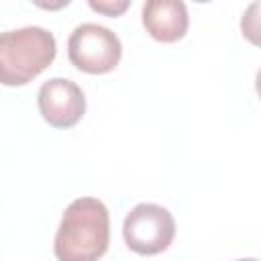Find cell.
I'll return each mask as SVG.
<instances>
[{
  "label": "cell",
  "mask_w": 261,
  "mask_h": 261,
  "mask_svg": "<svg viewBox=\"0 0 261 261\" xmlns=\"http://www.w3.org/2000/svg\"><path fill=\"white\" fill-rule=\"evenodd\" d=\"M55 55V37L43 27H24L0 33V84H29L53 63Z\"/></svg>",
  "instance_id": "7a4b0ae2"
},
{
  "label": "cell",
  "mask_w": 261,
  "mask_h": 261,
  "mask_svg": "<svg viewBox=\"0 0 261 261\" xmlns=\"http://www.w3.org/2000/svg\"><path fill=\"white\" fill-rule=\"evenodd\" d=\"M108 243V208L98 198H77L61 216L53 251L59 261H94L106 253Z\"/></svg>",
  "instance_id": "6da1fadb"
},
{
  "label": "cell",
  "mask_w": 261,
  "mask_h": 261,
  "mask_svg": "<svg viewBox=\"0 0 261 261\" xmlns=\"http://www.w3.org/2000/svg\"><path fill=\"white\" fill-rule=\"evenodd\" d=\"M130 2L133 0H88V6L100 16L116 18L130 8Z\"/></svg>",
  "instance_id": "52a82bcc"
},
{
  "label": "cell",
  "mask_w": 261,
  "mask_h": 261,
  "mask_svg": "<svg viewBox=\"0 0 261 261\" xmlns=\"http://www.w3.org/2000/svg\"><path fill=\"white\" fill-rule=\"evenodd\" d=\"M122 237L137 255L163 253L175 237V220L171 212L159 204H137L122 222Z\"/></svg>",
  "instance_id": "277c9868"
},
{
  "label": "cell",
  "mask_w": 261,
  "mask_h": 261,
  "mask_svg": "<svg viewBox=\"0 0 261 261\" xmlns=\"http://www.w3.org/2000/svg\"><path fill=\"white\" fill-rule=\"evenodd\" d=\"M37 104L43 120L53 128H71L86 112V96L82 88L67 77L47 80L39 88Z\"/></svg>",
  "instance_id": "5b68a950"
},
{
  "label": "cell",
  "mask_w": 261,
  "mask_h": 261,
  "mask_svg": "<svg viewBox=\"0 0 261 261\" xmlns=\"http://www.w3.org/2000/svg\"><path fill=\"white\" fill-rule=\"evenodd\" d=\"M143 27L159 43H175L186 37L190 14L184 0H145Z\"/></svg>",
  "instance_id": "8992f818"
},
{
  "label": "cell",
  "mask_w": 261,
  "mask_h": 261,
  "mask_svg": "<svg viewBox=\"0 0 261 261\" xmlns=\"http://www.w3.org/2000/svg\"><path fill=\"white\" fill-rule=\"evenodd\" d=\"M194 2H198V4H206V2H212V0H194Z\"/></svg>",
  "instance_id": "9c48e42d"
},
{
  "label": "cell",
  "mask_w": 261,
  "mask_h": 261,
  "mask_svg": "<svg viewBox=\"0 0 261 261\" xmlns=\"http://www.w3.org/2000/svg\"><path fill=\"white\" fill-rule=\"evenodd\" d=\"M35 6L43 8V10H49V12H55V10H61L65 8L71 0H31Z\"/></svg>",
  "instance_id": "ba28073f"
},
{
  "label": "cell",
  "mask_w": 261,
  "mask_h": 261,
  "mask_svg": "<svg viewBox=\"0 0 261 261\" xmlns=\"http://www.w3.org/2000/svg\"><path fill=\"white\" fill-rule=\"evenodd\" d=\"M67 57L84 73L102 75L112 71L122 57L120 39L106 27L84 22L67 39Z\"/></svg>",
  "instance_id": "3957f363"
}]
</instances>
